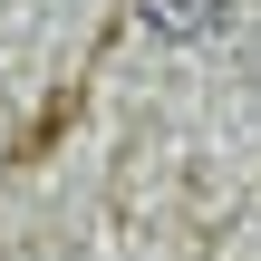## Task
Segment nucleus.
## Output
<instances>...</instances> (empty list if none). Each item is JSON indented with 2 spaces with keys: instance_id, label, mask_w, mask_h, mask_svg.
<instances>
[{
  "instance_id": "1",
  "label": "nucleus",
  "mask_w": 261,
  "mask_h": 261,
  "mask_svg": "<svg viewBox=\"0 0 261 261\" xmlns=\"http://www.w3.org/2000/svg\"><path fill=\"white\" fill-rule=\"evenodd\" d=\"M136 10H145L165 39H194V29H213V19H223V0H136Z\"/></svg>"
}]
</instances>
